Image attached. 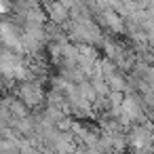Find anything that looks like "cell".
<instances>
[{
    "label": "cell",
    "instance_id": "6da1fadb",
    "mask_svg": "<svg viewBox=\"0 0 154 154\" xmlns=\"http://www.w3.org/2000/svg\"><path fill=\"white\" fill-rule=\"evenodd\" d=\"M0 42L5 47H9L11 51L21 53L23 45H21V32L13 26V23H0Z\"/></svg>",
    "mask_w": 154,
    "mask_h": 154
},
{
    "label": "cell",
    "instance_id": "7a4b0ae2",
    "mask_svg": "<svg viewBox=\"0 0 154 154\" xmlns=\"http://www.w3.org/2000/svg\"><path fill=\"white\" fill-rule=\"evenodd\" d=\"M19 99L26 103V106H38V101L42 99V89L38 82H30L26 80L19 89Z\"/></svg>",
    "mask_w": 154,
    "mask_h": 154
},
{
    "label": "cell",
    "instance_id": "3957f363",
    "mask_svg": "<svg viewBox=\"0 0 154 154\" xmlns=\"http://www.w3.org/2000/svg\"><path fill=\"white\" fill-rule=\"evenodd\" d=\"M129 141H131V146H133L135 150H146V148L152 143V133L146 131L143 127H135V129L131 131V135H129Z\"/></svg>",
    "mask_w": 154,
    "mask_h": 154
},
{
    "label": "cell",
    "instance_id": "277c9868",
    "mask_svg": "<svg viewBox=\"0 0 154 154\" xmlns=\"http://www.w3.org/2000/svg\"><path fill=\"white\" fill-rule=\"evenodd\" d=\"M45 11H47V17L53 23H63V21H68V15H70V9H66L59 0L57 2H49Z\"/></svg>",
    "mask_w": 154,
    "mask_h": 154
},
{
    "label": "cell",
    "instance_id": "5b68a950",
    "mask_svg": "<svg viewBox=\"0 0 154 154\" xmlns=\"http://www.w3.org/2000/svg\"><path fill=\"white\" fill-rule=\"evenodd\" d=\"M76 91H78V97H80V101H85V103H95V99H97V93H95V89H93V85H91V80H82V82H78L76 85Z\"/></svg>",
    "mask_w": 154,
    "mask_h": 154
},
{
    "label": "cell",
    "instance_id": "8992f818",
    "mask_svg": "<svg viewBox=\"0 0 154 154\" xmlns=\"http://www.w3.org/2000/svg\"><path fill=\"white\" fill-rule=\"evenodd\" d=\"M106 26L110 28V30H114L116 34H120V32H125V23H122V17L118 15V13H114L112 9H106Z\"/></svg>",
    "mask_w": 154,
    "mask_h": 154
},
{
    "label": "cell",
    "instance_id": "52a82bcc",
    "mask_svg": "<svg viewBox=\"0 0 154 154\" xmlns=\"http://www.w3.org/2000/svg\"><path fill=\"white\" fill-rule=\"evenodd\" d=\"M7 110H9V114H11L13 118H23V116H28V106H26L21 99H13V101H9Z\"/></svg>",
    "mask_w": 154,
    "mask_h": 154
},
{
    "label": "cell",
    "instance_id": "ba28073f",
    "mask_svg": "<svg viewBox=\"0 0 154 154\" xmlns=\"http://www.w3.org/2000/svg\"><path fill=\"white\" fill-rule=\"evenodd\" d=\"M106 85L110 91H125V87H127L122 74H118V72H112L110 76H106Z\"/></svg>",
    "mask_w": 154,
    "mask_h": 154
},
{
    "label": "cell",
    "instance_id": "9c48e42d",
    "mask_svg": "<svg viewBox=\"0 0 154 154\" xmlns=\"http://www.w3.org/2000/svg\"><path fill=\"white\" fill-rule=\"evenodd\" d=\"M106 99H108L112 106H120V103H122V99H125V95H122V91H108Z\"/></svg>",
    "mask_w": 154,
    "mask_h": 154
},
{
    "label": "cell",
    "instance_id": "30bf717a",
    "mask_svg": "<svg viewBox=\"0 0 154 154\" xmlns=\"http://www.w3.org/2000/svg\"><path fill=\"white\" fill-rule=\"evenodd\" d=\"M55 129H57V131H61V133H68V131H72V120H70V118H66V116H61V118L55 122Z\"/></svg>",
    "mask_w": 154,
    "mask_h": 154
},
{
    "label": "cell",
    "instance_id": "8fae6325",
    "mask_svg": "<svg viewBox=\"0 0 154 154\" xmlns=\"http://www.w3.org/2000/svg\"><path fill=\"white\" fill-rule=\"evenodd\" d=\"M9 11V2L7 0H0V13H7Z\"/></svg>",
    "mask_w": 154,
    "mask_h": 154
},
{
    "label": "cell",
    "instance_id": "7c38bea8",
    "mask_svg": "<svg viewBox=\"0 0 154 154\" xmlns=\"http://www.w3.org/2000/svg\"><path fill=\"white\" fill-rule=\"evenodd\" d=\"M72 154H89V152H87V150H82V148H76Z\"/></svg>",
    "mask_w": 154,
    "mask_h": 154
},
{
    "label": "cell",
    "instance_id": "4fadbf2b",
    "mask_svg": "<svg viewBox=\"0 0 154 154\" xmlns=\"http://www.w3.org/2000/svg\"><path fill=\"white\" fill-rule=\"evenodd\" d=\"M0 70H2V53H0Z\"/></svg>",
    "mask_w": 154,
    "mask_h": 154
}]
</instances>
